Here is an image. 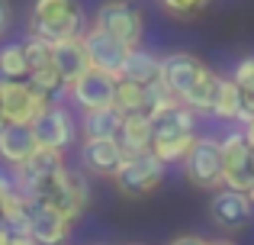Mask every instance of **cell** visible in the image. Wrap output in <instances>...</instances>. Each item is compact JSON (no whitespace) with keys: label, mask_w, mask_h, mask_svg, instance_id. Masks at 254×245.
I'll return each mask as SVG.
<instances>
[{"label":"cell","mask_w":254,"mask_h":245,"mask_svg":"<svg viewBox=\"0 0 254 245\" xmlns=\"http://www.w3.org/2000/svg\"><path fill=\"white\" fill-rule=\"evenodd\" d=\"M158 81L177 97L184 107H190L193 113L209 116L212 103H216L219 84H222V75L209 68L199 55L184 49H174L161 55V71H158Z\"/></svg>","instance_id":"obj_1"},{"label":"cell","mask_w":254,"mask_h":245,"mask_svg":"<svg viewBox=\"0 0 254 245\" xmlns=\"http://www.w3.org/2000/svg\"><path fill=\"white\" fill-rule=\"evenodd\" d=\"M23 197L29 203H49V207L62 210L68 220H77V216H84V210L90 207V177H87L84 171L64 164V168L32 181L29 187L23 190Z\"/></svg>","instance_id":"obj_2"},{"label":"cell","mask_w":254,"mask_h":245,"mask_svg":"<svg viewBox=\"0 0 254 245\" xmlns=\"http://www.w3.org/2000/svg\"><path fill=\"white\" fill-rule=\"evenodd\" d=\"M87 29L84 10L77 0H32L29 6V36L45 42L77 39Z\"/></svg>","instance_id":"obj_3"},{"label":"cell","mask_w":254,"mask_h":245,"mask_svg":"<svg viewBox=\"0 0 254 245\" xmlns=\"http://www.w3.org/2000/svg\"><path fill=\"white\" fill-rule=\"evenodd\" d=\"M93 26L126 49H138L145 42V10L135 0H103L93 13Z\"/></svg>","instance_id":"obj_4"},{"label":"cell","mask_w":254,"mask_h":245,"mask_svg":"<svg viewBox=\"0 0 254 245\" xmlns=\"http://www.w3.org/2000/svg\"><path fill=\"white\" fill-rule=\"evenodd\" d=\"M52 103L55 100L36 90L29 81H3L0 78V120L6 126H32Z\"/></svg>","instance_id":"obj_5"},{"label":"cell","mask_w":254,"mask_h":245,"mask_svg":"<svg viewBox=\"0 0 254 245\" xmlns=\"http://www.w3.org/2000/svg\"><path fill=\"white\" fill-rule=\"evenodd\" d=\"M219 149H222V187L248 194L254 184V152L245 132L238 126L225 129V136H219Z\"/></svg>","instance_id":"obj_6"},{"label":"cell","mask_w":254,"mask_h":245,"mask_svg":"<svg viewBox=\"0 0 254 245\" xmlns=\"http://www.w3.org/2000/svg\"><path fill=\"white\" fill-rule=\"evenodd\" d=\"M164 177H168V164L145 152V155H126L119 171L113 174V184L126 197H148L164 184Z\"/></svg>","instance_id":"obj_7"},{"label":"cell","mask_w":254,"mask_h":245,"mask_svg":"<svg viewBox=\"0 0 254 245\" xmlns=\"http://www.w3.org/2000/svg\"><path fill=\"white\" fill-rule=\"evenodd\" d=\"M180 171L199 190H219L222 187V149H219V136L199 132L190 155L180 162Z\"/></svg>","instance_id":"obj_8"},{"label":"cell","mask_w":254,"mask_h":245,"mask_svg":"<svg viewBox=\"0 0 254 245\" xmlns=\"http://www.w3.org/2000/svg\"><path fill=\"white\" fill-rule=\"evenodd\" d=\"M116 100V78L103 75V71L87 68L77 81L68 84V103H74L81 113H93V110H106Z\"/></svg>","instance_id":"obj_9"},{"label":"cell","mask_w":254,"mask_h":245,"mask_svg":"<svg viewBox=\"0 0 254 245\" xmlns=\"http://www.w3.org/2000/svg\"><path fill=\"white\" fill-rule=\"evenodd\" d=\"M32 132H36V142L42 145V149L68 152L71 145L77 142V120L64 103H52V107L32 123Z\"/></svg>","instance_id":"obj_10"},{"label":"cell","mask_w":254,"mask_h":245,"mask_svg":"<svg viewBox=\"0 0 254 245\" xmlns=\"http://www.w3.org/2000/svg\"><path fill=\"white\" fill-rule=\"evenodd\" d=\"M81 42L87 52V65L93 71H103V75L119 81V71H123V62L129 55V49L123 42H116L113 36H106L103 29H97L93 23H87V29L81 32Z\"/></svg>","instance_id":"obj_11"},{"label":"cell","mask_w":254,"mask_h":245,"mask_svg":"<svg viewBox=\"0 0 254 245\" xmlns=\"http://www.w3.org/2000/svg\"><path fill=\"white\" fill-rule=\"evenodd\" d=\"M77 158H81V168L87 177H110L113 181L126 152L119 145V139H81Z\"/></svg>","instance_id":"obj_12"},{"label":"cell","mask_w":254,"mask_h":245,"mask_svg":"<svg viewBox=\"0 0 254 245\" xmlns=\"http://www.w3.org/2000/svg\"><path fill=\"white\" fill-rule=\"evenodd\" d=\"M254 207L248 200V194L242 190H229V187H219L212 190V200H209V220L216 223L219 229L225 233H238L251 223Z\"/></svg>","instance_id":"obj_13"},{"label":"cell","mask_w":254,"mask_h":245,"mask_svg":"<svg viewBox=\"0 0 254 245\" xmlns=\"http://www.w3.org/2000/svg\"><path fill=\"white\" fill-rule=\"evenodd\" d=\"M71 226H74V220H68L62 210L49 207V203H32L26 236L36 245H64L71 239Z\"/></svg>","instance_id":"obj_14"},{"label":"cell","mask_w":254,"mask_h":245,"mask_svg":"<svg viewBox=\"0 0 254 245\" xmlns=\"http://www.w3.org/2000/svg\"><path fill=\"white\" fill-rule=\"evenodd\" d=\"M39 149L32 126H3L0 129V164L3 168H19L32 158V152Z\"/></svg>","instance_id":"obj_15"},{"label":"cell","mask_w":254,"mask_h":245,"mask_svg":"<svg viewBox=\"0 0 254 245\" xmlns=\"http://www.w3.org/2000/svg\"><path fill=\"white\" fill-rule=\"evenodd\" d=\"M52 65H55L58 78L64 84L77 81L90 65H87V52H84V42L81 36L77 39H62V42H52Z\"/></svg>","instance_id":"obj_16"},{"label":"cell","mask_w":254,"mask_h":245,"mask_svg":"<svg viewBox=\"0 0 254 245\" xmlns=\"http://www.w3.org/2000/svg\"><path fill=\"white\" fill-rule=\"evenodd\" d=\"M151 139H155V123L148 113L123 116V129H119V145L126 155H145L151 152Z\"/></svg>","instance_id":"obj_17"},{"label":"cell","mask_w":254,"mask_h":245,"mask_svg":"<svg viewBox=\"0 0 254 245\" xmlns=\"http://www.w3.org/2000/svg\"><path fill=\"white\" fill-rule=\"evenodd\" d=\"M158 71H161V55H155L151 49H129L123 62V71H119V81H135L142 87L158 81Z\"/></svg>","instance_id":"obj_18"},{"label":"cell","mask_w":254,"mask_h":245,"mask_svg":"<svg viewBox=\"0 0 254 245\" xmlns=\"http://www.w3.org/2000/svg\"><path fill=\"white\" fill-rule=\"evenodd\" d=\"M119 129H123V113L116 107L81 113V120H77L81 139H119Z\"/></svg>","instance_id":"obj_19"},{"label":"cell","mask_w":254,"mask_h":245,"mask_svg":"<svg viewBox=\"0 0 254 245\" xmlns=\"http://www.w3.org/2000/svg\"><path fill=\"white\" fill-rule=\"evenodd\" d=\"M199 120H203V116L193 113L190 107L174 103L171 110L158 113L151 123H155V136H184V132H199Z\"/></svg>","instance_id":"obj_20"},{"label":"cell","mask_w":254,"mask_h":245,"mask_svg":"<svg viewBox=\"0 0 254 245\" xmlns=\"http://www.w3.org/2000/svg\"><path fill=\"white\" fill-rule=\"evenodd\" d=\"M199 132H184V136H155L151 139V155L158 158L161 164H180L190 149L196 145Z\"/></svg>","instance_id":"obj_21"},{"label":"cell","mask_w":254,"mask_h":245,"mask_svg":"<svg viewBox=\"0 0 254 245\" xmlns=\"http://www.w3.org/2000/svg\"><path fill=\"white\" fill-rule=\"evenodd\" d=\"M209 116L219 123H229V126L238 123V116H242V90L235 87L232 78L222 75V84H219V94H216V103H212Z\"/></svg>","instance_id":"obj_22"},{"label":"cell","mask_w":254,"mask_h":245,"mask_svg":"<svg viewBox=\"0 0 254 245\" xmlns=\"http://www.w3.org/2000/svg\"><path fill=\"white\" fill-rule=\"evenodd\" d=\"M113 107L123 116L145 113L148 110V87H142L135 81H116V100H113Z\"/></svg>","instance_id":"obj_23"},{"label":"cell","mask_w":254,"mask_h":245,"mask_svg":"<svg viewBox=\"0 0 254 245\" xmlns=\"http://www.w3.org/2000/svg\"><path fill=\"white\" fill-rule=\"evenodd\" d=\"M0 78L3 81H26L29 78V62H26L23 42H3L0 45Z\"/></svg>","instance_id":"obj_24"},{"label":"cell","mask_w":254,"mask_h":245,"mask_svg":"<svg viewBox=\"0 0 254 245\" xmlns=\"http://www.w3.org/2000/svg\"><path fill=\"white\" fill-rule=\"evenodd\" d=\"M23 49H26L29 71L52 65V42H45V39H39V36H26V39H23Z\"/></svg>","instance_id":"obj_25"},{"label":"cell","mask_w":254,"mask_h":245,"mask_svg":"<svg viewBox=\"0 0 254 245\" xmlns=\"http://www.w3.org/2000/svg\"><path fill=\"white\" fill-rule=\"evenodd\" d=\"M232 81H235V87L242 90L245 97L254 94V55H242L235 65H232Z\"/></svg>","instance_id":"obj_26"},{"label":"cell","mask_w":254,"mask_h":245,"mask_svg":"<svg viewBox=\"0 0 254 245\" xmlns=\"http://www.w3.org/2000/svg\"><path fill=\"white\" fill-rule=\"evenodd\" d=\"M158 3H161V10L174 19H193L199 10H206L209 0H158Z\"/></svg>","instance_id":"obj_27"},{"label":"cell","mask_w":254,"mask_h":245,"mask_svg":"<svg viewBox=\"0 0 254 245\" xmlns=\"http://www.w3.org/2000/svg\"><path fill=\"white\" fill-rule=\"evenodd\" d=\"M16 194L19 190H16V181H13L10 168H0V203L10 200V197H16Z\"/></svg>","instance_id":"obj_28"},{"label":"cell","mask_w":254,"mask_h":245,"mask_svg":"<svg viewBox=\"0 0 254 245\" xmlns=\"http://www.w3.org/2000/svg\"><path fill=\"white\" fill-rule=\"evenodd\" d=\"M13 19H16V13H13V3H10V0H0V39H3L6 32L13 29Z\"/></svg>","instance_id":"obj_29"},{"label":"cell","mask_w":254,"mask_h":245,"mask_svg":"<svg viewBox=\"0 0 254 245\" xmlns=\"http://www.w3.org/2000/svg\"><path fill=\"white\" fill-rule=\"evenodd\" d=\"M209 239H203V236H196V233H184V236H174V239L168 245H206Z\"/></svg>","instance_id":"obj_30"},{"label":"cell","mask_w":254,"mask_h":245,"mask_svg":"<svg viewBox=\"0 0 254 245\" xmlns=\"http://www.w3.org/2000/svg\"><path fill=\"white\" fill-rule=\"evenodd\" d=\"M238 129L245 132V139H248V145H251V152H254V120H248V123H242Z\"/></svg>","instance_id":"obj_31"},{"label":"cell","mask_w":254,"mask_h":245,"mask_svg":"<svg viewBox=\"0 0 254 245\" xmlns=\"http://www.w3.org/2000/svg\"><path fill=\"white\" fill-rule=\"evenodd\" d=\"M10 245H36V242H32L29 236H16V233H13V239H10Z\"/></svg>","instance_id":"obj_32"},{"label":"cell","mask_w":254,"mask_h":245,"mask_svg":"<svg viewBox=\"0 0 254 245\" xmlns=\"http://www.w3.org/2000/svg\"><path fill=\"white\" fill-rule=\"evenodd\" d=\"M10 239H13V233L6 226H0V245H10Z\"/></svg>","instance_id":"obj_33"},{"label":"cell","mask_w":254,"mask_h":245,"mask_svg":"<svg viewBox=\"0 0 254 245\" xmlns=\"http://www.w3.org/2000/svg\"><path fill=\"white\" fill-rule=\"evenodd\" d=\"M206 245H238V242H232V239H225V236H222V239H209Z\"/></svg>","instance_id":"obj_34"},{"label":"cell","mask_w":254,"mask_h":245,"mask_svg":"<svg viewBox=\"0 0 254 245\" xmlns=\"http://www.w3.org/2000/svg\"><path fill=\"white\" fill-rule=\"evenodd\" d=\"M248 200H251V207H254V184H251V190H248Z\"/></svg>","instance_id":"obj_35"},{"label":"cell","mask_w":254,"mask_h":245,"mask_svg":"<svg viewBox=\"0 0 254 245\" xmlns=\"http://www.w3.org/2000/svg\"><path fill=\"white\" fill-rule=\"evenodd\" d=\"M0 226H3V220H0Z\"/></svg>","instance_id":"obj_36"},{"label":"cell","mask_w":254,"mask_h":245,"mask_svg":"<svg viewBox=\"0 0 254 245\" xmlns=\"http://www.w3.org/2000/svg\"><path fill=\"white\" fill-rule=\"evenodd\" d=\"M132 245H138V242H132Z\"/></svg>","instance_id":"obj_37"}]
</instances>
